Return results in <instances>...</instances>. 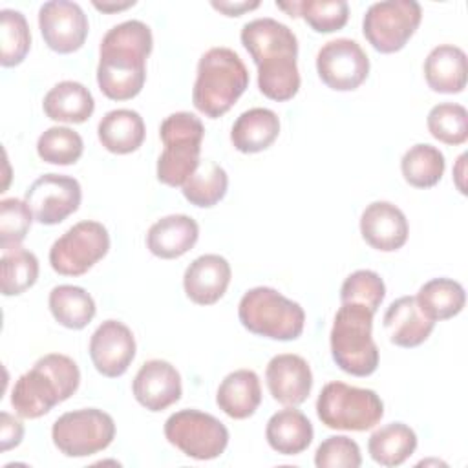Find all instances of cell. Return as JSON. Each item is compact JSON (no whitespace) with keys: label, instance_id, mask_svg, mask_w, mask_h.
<instances>
[{"label":"cell","instance_id":"obj_20","mask_svg":"<svg viewBox=\"0 0 468 468\" xmlns=\"http://www.w3.org/2000/svg\"><path fill=\"white\" fill-rule=\"evenodd\" d=\"M230 263L219 254H203L196 258L183 274L185 294L197 305H212L230 283Z\"/></svg>","mask_w":468,"mask_h":468},{"label":"cell","instance_id":"obj_10","mask_svg":"<svg viewBox=\"0 0 468 468\" xmlns=\"http://www.w3.org/2000/svg\"><path fill=\"white\" fill-rule=\"evenodd\" d=\"M422 7L415 0H384L367 7L362 20V33L373 49L397 53L417 31Z\"/></svg>","mask_w":468,"mask_h":468},{"label":"cell","instance_id":"obj_44","mask_svg":"<svg viewBox=\"0 0 468 468\" xmlns=\"http://www.w3.org/2000/svg\"><path fill=\"white\" fill-rule=\"evenodd\" d=\"M132 5H135V2L133 0H130V2H93V7L95 9H99V11H102V13H113V11H122V9H126V7H132Z\"/></svg>","mask_w":468,"mask_h":468},{"label":"cell","instance_id":"obj_6","mask_svg":"<svg viewBox=\"0 0 468 468\" xmlns=\"http://www.w3.org/2000/svg\"><path fill=\"white\" fill-rule=\"evenodd\" d=\"M205 126L190 112L170 113L159 126L163 152L157 159V179L168 186H183L201 159Z\"/></svg>","mask_w":468,"mask_h":468},{"label":"cell","instance_id":"obj_36","mask_svg":"<svg viewBox=\"0 0 468 468\" xmlns=\"http://www.w3.org/2000/svg\"><path fill=\"white\" fill-rule=\"evenodd\" d=\"M31 48V33L26 16L15 9L0 11V64L18 66Z\"/></svg>","mask_w":468,"mask_h":468},{"label":"cell","instance_id":"obj_9","mask_svg":"<svg viewBox=\"0 0 468 468\" xmlns=\"http://www.w3.org/2000/svg\"><path fill=\"white\" fill-rule=\"evenodd\" d=\"M166 441L196 461L219 457L229 444L227 426L210 413L199 410H179L165 422Z\"/></svg>","mask_w":468,"mask_h":468},{"label":"cell","instance_id":"obj_15","mask_svg":"<svg viewBox=\"0 0 468 468\" xmlns=\"http://www.w3.org/2000/svg\"><path fill=\"white\" fill-rule=\"evenodd\" d=\"M90 358L95 369L108 378L124 375L135 358L132 329L119 320H104L90 338Z\"/></svg>","mask_w":468,"mask_h":468},{"label":"cell","instance_id":"obj_40","mask_svg":"<svg viewBox=\"0 0 468 468\" xmlns=\"http://www.w3.org/2000/svg\"><path fill=\"white\" fill-rule=\"evenodd\" d=\"M33 214L24 199L5 197L0 201V249L18 247L27 236Z\"/></svg>","mask_w":468,"mask_h":468},{"label":"cell","instance_id":"obj_38","mask_svg":"<svg viewBox=\"0 0 468 468\" xmlns=\"http://www.w3.org/2000/svg\"><path fill=\"white\" fill-rule=\"evenodd\" d=\"M431 137L437 141L457 146L468 139V112L457 102L435 104L426 119Z\"/></svg>","mask_w":468,"mask_h":468},{"label":"cell","instance_id":"obj_14","mask_svg":"<svg viewBox=\"0 0 468 468\" xmlns=\"http://www.w3.org/2000/svg\"><path fill=\"white\" fill-rule=\"evenodd\" d=\"M38 27L49 49L68 55L82 48L90 24L79 4L69 0H51L38 9Z\"/></svg>","mask_w":468,"mask_h":468},{"label":"cell","instance_id":"obj_16","mask_svg":"<svg viewBox=\"0 0 468 468\" xmlns=\"http://www.w3.org/2000/svg\"><path fill=\"white\" fill-rule=\"evenodd\" d=\"M132 391L135 400L148 411H163L181 399V375L170 362L152 358L135 373Z\"/></svg>","mask_w":468,"mask_h":468},{"label":"cell","instance_id":"obj_41","mask_svg":"<svg viewBox=\"0 0 468 468\" xmlns=\"http://www.w3.org/2000/svg\"><path fill=\"white\" fill-rule=\"evenodd\" d=\"M318 468H358L362 455L358 444L346 435L327 437L314 452Z\"/></svg>","mask_w":468,"mask_h":468},{"label":"cell","instance_id":"obj_35","mask_svg":"<svg viewBox=\"0 0 468 468\" xmlns=\"http://www.w3.org/2000/svg\"><path fill=\"white\" fill-rule=\"evenodd\" d=\"M0 289L4 296H18L35 285L38 278V260L24 247L2 250Z\"/></svg>","mask_w":468,"mask_h":468},{"label":"cell","instance_id":"obj_17","mask_svg":"<svg viewBox=\"0 0 468 468\" xmlns=\"http://www.w3.org/2000/svg\"><path fill=\"white\" fill-rule=\"evenodd\" d=\"M265 380L272 399L283 406H300L313 389V373L307 360L294 353H282L269 360Z\"/></svg>","mask_w":468,"mask_h":468},{"label":"cell","instance_id":"obj_45","mask_svg":"<svg viewBox=\"0 0 468 468\" xmlns=\"http://www.w3.org/2000/svg\"><path fill=\"white\" fill-rule=\"evenodd\" d=\"M464 161H466V154L459 155V159H457V166H455V170H453L457 188H459L463 194L466 192V190H464V183H463V177H464Z\"/></svg>","mask_w":468,"mask_h":468},{"label":"cell","instance_id":"obj_37","mask_svg":"<svg viewBox=\"0 0 468 468\" xmlns=\"http://www.w3.org/2000/svg\"><path fill=\"white\" fill-rule=\"evenodd\" d=\"M84 152L82 137L68 126H51L40 133L37 154L49 165H73Z\"/></svg>","mask_w":468,"mask_h":468},{"label":"cell","instance_id":"obj_18","mask_svg":"<svg viewBox=\"0 0 468 468\" xmlns=\"http://www.w3.org/2000/svg\"><path fill=\"white\" fill-rule=\"evenodd\" d=\"M360 234L369 247L380 252H393L408 241L410 225L397 205L373 201L360 216Z\"/></svg>","mask_w":468,"mask_h":468},{"label":"cell","instance_id":"obj_1","mask_svg":"<svg viewBox=\"0 0 468 468\" xmlns=\"http://www.w3.org/2000/svg\"><path fill=\"white\" fill-rule=\"evenodd\" d=\"M152 46V31L141 20L121 22L102 37L97 84L108 99L128 101L141 93Z\"/></svg>","mask_w":468,"mask_h":468},{"label":"cell","instance_id":"obj_13","mask_svg":"<svg viewBox=\"0 0 468 468\" xmlns=\"http://www.w3.org/2000/svg\"><path fill=\"white\" fill-rule=\"evenodd\" d=\"M80 199V183L75 177L62 174L40 176L29 185L24 196L33 218L42 225H57L64 221L79 208Z\"/></svg>","mask_w":468,"mask_h":468},{"label":"cell","instance_id":"obj_43","mask_svg":"<svg viewBox=\"0 0 468 468\" xmlns=\"http://www.w3.org/2000/svg\"><path fill=\"white\" fill-rule=\"evenodd\" d=\"M258 5H260L258 0H254V2H232V0H219V2H216V0H212V7L216 11L227 15V16H239V15H243L247 11L256 9Z\"/></svg>","mask_w":468,"mask_h":468},{"label":"cell","instance_id":"obj_25","mask_svg":"<svg viewBox=\"0 0 468 468\" xmlns=\"http://www.w3.org/2000/svg\"><path fill=\"white\" fill-rule=\"evenodd\" d=\"M422 69L428 86L437 93H461L466 86V53L459 46H435Z\"/></svg>","mask_w":468,"mask_h":468},{"label":"cell","instance_id":"obj_22","mask_svg":"<svg viewBox=\"0 0 468 468\" xmlns=\"http://www.w3.org/2000/svg\"><path fill=\"white\" fill-rule=\"evenodd\" d=\"M199 238V225L186 214H170L157 219L146 234L148 250L161 260L186 254Z\"/></svg>","mask_w":468,"mask_h":468},{"label":"cell","instance_id":"obj_30","mask_svg":"<svg viewBox=\"0 0 468 468\" xmlns=\"http://www.w3.org/2000/svg\"><path fill=\"white\" fill-rule=\"evenodd\" d=\"M49 311L53 318L68 329H84L95 316L97 307L91 294L79 285H57L51 289Z\"/></svg>","mask_w":468,"mask_h":468},{"label":"cell","instance_id":"obj_19","mask_svg":"<svg viewBox=\"0 0 468 468\" xmlns=\"http://www.w3.org/2000/svg\"><path fill=\"white\" fill-rule=\"evenodd\" d=\"M243 48L254 64L282 57H298V38L285 24L274 18H254L241 27Z\"/></svg>","mask_w":468,"mask_h":468},{"label":"cell","instance_id":"obj_4","mask_svg":"<svg viewBox=\"0 0 468 468\" xmlns=\"http://www.w3.org/2000/svg\"><path fill=\"white\" fill-rule=\"evenodd\" d=\"M373 314L360 303H342L335 314L329 342L336 366L353 377H369L378 367V347L373 340Z\"/></svg>","mask_w":468,"mask_h":468},{"label":"cell","instance_id":"obj_2","mask_svg":"<svg viewBox=\"0 0 468 468\" xmlns=\"http://www.w3.org/2000/svg\"><path fill=\"white\" fill-rule=\"evenodd\" d=\"M79 384L77 362L62 353H48L18 377L11 391V406L22 419H38L68 400Z\"/></svg>","mask_w":468,"mask_h":468},{"label":"cell","instance_id":"obj_42","mask_svg":"<svg viewBox=\"0 0 468 468\" xmlns=\"http://www.w3.org/2000/svg\"><path fill=\"white\" fill-rule=\"evenodd\" d=\"M0 419H2V430H0V450L2 452H7L15 446H18L24 439V426L20 422V419L13 417L11 413L7 411H2L0 413Z\"/></svg>","mask_w":468,"mask_h":468},{"label":"cell","instance_id":"obj_39","mask_svg":"<svg viewBox=\"0 0 468 468\" xmlns=\"http://www.w3.org/2000/svg\"><path fill=\"white\" fill-rule=\"evenodd\" d=\"M386 296L384 280L369 269H358L351 272L340 287L342 303H360L371 313H377Z\"/></svg>","mask_w":468,"mask_h":468},{"label":"cell","instance_id":"obj_8","mask_svg":"<svg viewBox=\"0 0 468 468\" xmlns=\"http://www.w3.org/2000/svg\"><path fill=\"white\" fill-rule=\"evenodd\" d=\"M115 437V422L99 408H82L60 415L51 428L53 444L66 457H90L106 450Z\"/></svg>","mask_w":468,"mask_h":468},{"label":"cell","instance_id":"obj_21","mask_svg":"<svg viewBox=\"0 0 468 468\" xmlns=\"http://www.w3.org/2000/svg\"><path fill=\"white\" fill-rule=\"evenodd\" d=\"M435 327L417 303L415 296H400L384 313V329L391 344L399 347H417L428 340Z\"/></svg>","mask_w":468,"mask_h":468},{"label":"cell","instance_id":"obj_3","mask_svg":"<svg viewBox=\"0 0 468 468\" xmlns=\"http://www.w3.org/2000/svg\"><path fill=\"white\" fill-rule=\"evenodd\" d=\"M249 86V71L230 48H210L197 62L192 102L210 119L225 115Z\"/></svg>","mask_w":468,"mask_h":468},{"label":"cell","instance_id":"obj_29","mask_svg":"<svg viewBox=\"0 0 468 468\" xmlns=\"http://www.w3.org/2000/svg\"><path fill=\"white\" fill-rule=\"evenodd\" d=\"M417 448L415 431L404 422H389L375 430L367 441L369 457L380 466H400Z\"/></svg>","mask_w":468,"mask_h":468},{"label":"cell","instance_id":"obj_31","mask_svg":"<svg viewBox=\"0 0 468 468\" xmlns=\"http://www.w3.org/2000/svg\"><path fill=\"white\" fill-rule=\"evenodd\" d=\"M289 16H302L313 31L333 33L342 29L349 18V5L346 0H291L276 2Z\"/></svg>","mask_w":468,"mask_h":468},{"label":"cell","instance_id":"obj_11","mask_svg":"<svg viewBox=\"0 0 468 468\" xmlns=\"http://www.w3.org/2000/svg\"><path fill=\"white\" fill-rule=\"evenodd\" d=\"M110 250L108 229L93 219L69 227L49 249V265L62 276L88 272Z\"/></svg>","mask_w":468,"mask_h":468},{"label":"cell","instance_id":"obj_27","mask_svg":"<svg viewBox=\"0 0 468 468\" xmlns=\"http://www.w3.org/2000/svg\"><path fill=\"white\" fill-rule=\"evenodd\" d=\"M280 133V119L269 108H250L232 124L230 141L238 152L258 154L267 150Z\"/></svg>","mask_w":468,"mask_h":468},{"label":"cell","instance_id":"obj_23","mask_svg":"<svg viewBox=\"0 0 468 468\" xmlns=\"http://www.w3.org/2000/svg\"><path fill=\"white\" fill-rule=\"evenodd\" d=\"M260 402L261 386L258 375L252 369H236L229 373L216 391L218 408L236 420L252 417Z\"/></svg>","mask_w":468,"mask_h":468},{"label":"cell","instance_id":"obj_34","mask_svg":"<svg viewBox=\"0 0 468 468\" xmlns=\"http://www.w3.org/2000/svg\"><path fill=\"white\" fill-rule=\"evenodd\" d=\"M229 188V176L223 166L214 161H201L196 172L183 183L181 192L190 205L210 208L218 205Z\"/></svg>","mask_w":468,"mask_h":468},{"label":"cell","instance_id":"obj_24","mask_svg":"<svg viewBox=\"0 0 468 468\" xmlns=\"http://www.w3.org/2000/svg\"><path fill=\"white\" fill-rule=\"evenodd\" d=\"M311 420L294 406L276 411L265 426V439L269 446L282 455H298L313 442Z\"/></svg>","mask_w":468,"mask_h":468},{"label":"cell","instance_id":"obj_5","mask_svg":"<svg viewBox=\"0 0 468 468\" xmlns=\"http://www.w3.org/2000/svg\"><path fill=\"white\" fill-rule=\"evenodd\" d=\"M241 325L271 340H296L305 325V311L298 302L289 300L272 287L249 289L238 305Z\"/></svg>","mask_w":468,"mask_h":468},{"label":"cell","instance_id":"obj_28","mask_svg":"<svg viewBox=\"0 0 468 468\" xmlns=\"http://www.w3.org/2000/svg\"><path fill=\"white\" fill-rule=\"evenodd\" d=\"M144 121L135 110L119 108L108 112L97 126L101 144L112 154H132L144 141Z\"/></svg>","mask_w":468,"mask_h":468},{"label":"cell","instance_id":"obj_26","mask_svg":"<svg viewBox=\"0 0 468 468\" xmlns=\"http://www.w3.org/2000/svg\"><path fill=\"white\" fill-rule=\"evenodd\" d=\"M42 108L51 121L80 124L91 117L95 101L84 84L77 80H62L46 93Z\"/></svg>","mask_w":468,"mask_h":468},{"label":"cell","instance_id":"obj_33","mask_svg":"<svg viewBox=\"0 0 468 468\" xmlns=\"http://www.w3.org/2000/svg\"><path fill=\"white\" fill-rule=\"evenodd\" d=\"M446 168L442 152L428 143L413 144L404 152L400 159V170L408 185L415 188H431L435 186Z\"/></svg>","mask_w":468,"mask_h":468},{"label":"cell","instance_id":"obj_12","mask_svg":"<svg viewBox=\"0 0 468 468\" xmlns=\"http://www.w3.org/2000/svg\"><path fill=\"white\" fill-rule=\"evenodd\" d=\"M316 71L327 88L353 91L367 79L369 58L356 40L335 38L318 49Z\"/></svg>","mask_w":468,"mask_h":468},{"label":"cell","instance_id":"obj_7","mask_svg":"<svg viewBox=\"0 0 468 468\" xmlns=\"http://www.w3.org/2000/svg\"><path fill=\"white\" fill-rule=\"evenodd\" d=\"M316 415L331 430L366 431L384 417V402L373 389L329 382L316 399Z\"/></svg>","mask_w":468,"mask_h":468},{"label":"cell","instance_id":"obj_32","mask_svg":"<svg viewBox=\"0 0 468 468\" xmlns=\"http://www.w3.org/2000/svg\"><path fill=\"white\" fill-rule=\"evenodd\" d=\"M415 298L422 313L433 322L457 316L466 302L463 285L452 278H433L426 282Z\"/></svg>","mask_w":468,"mask_h":468}]
</instances>
